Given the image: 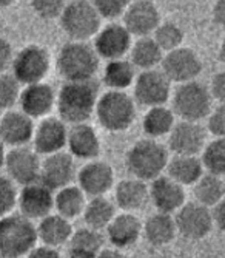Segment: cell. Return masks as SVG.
Wrapping results in <instances>:
<instances>
[{
  "label": "cell",
  "instance_id": "obj_1",
  "mask_svg": "<svg viewBox=\"0 0 225 258\" xmlns=\"http://www.w3.org/2000/svg\"><path fill=\"white\" fill-rule=\"evenodd\" d=\"M99 99L97 84L91 81L65 82L57 93L56 107L59 118L65 124H82L88 122L96 111Z\"/></svg>",
  "mask_w": 225,
  "mask_h": 258
},
{
  "label": "cell",
  "instance_id": "obj_2",
  "mask_svg": "<svg viewBox=\"0 0 225 258\" xmlns=\"http://www.w3.org/2000/svg\"><path fill=\"white\" fill-rule=\"evenodd\" d=\"M168 161V149L153 138H145L128 150L125 166L133 178L151 182L165 172Z\"/></svg>",
  "mask_w": 225,
  "mask_h": 258
},
{
  "label": "cell",
  "instance_id": "obj_3",
  "mask_svg": "<svg viewBox=\"0 0 225 258\" xmlns=\"http://www.w3.org/2000/svg\"><path fill=\"white\" fill-rule=\"evenodd\" d=\"M99 59L94 46L71 40L65 43L57 54V72L65 82L91 81L99 70Z\"/></svg>",
  "mask_w": 225,
  "mask_h": 258
},
{
  "label": "cell",
  "instance_id": "obj_4",
  "mask_svg": "<svg viewBox=\"0 0 225 258\" xmlns=\"http://www.w3.org/2000/svg\"><path fill=\"white\" fill-rule=\"evenodd\" d=\"M37 226L22 214L0 218V253L5 258H22L37 246Z\"/></svg>",
  "mask_w": 225,
  "mask_h": 258
},
{
  "label": "cell",
  "instance_id": "obj_5",
  "mask_svg": "<svg viewBox=\"0 0 225 258\" xmlns=\"http://www.w3.org/2000/svg\"><path fill=\"white\" fill-rule=\"evenodd\" d=\"M171 110L181 118V121L199 122L208 118V114L211 113L213 96L210 88L202 82L190 81L177 84L171 95Z\"/></svg>",
  "mask_w": 225,
  "mask_h": 258
},
{
  "label": "cell",
  "instance_id": "obj_6",
  "mask_svg": "<svg viewBox=\"0 0 225 258\" xmlns=\"http://www.w3.org/2000/svg\"><path fill=\"white\" fill-rule=\"evenodd\" d=\"M96 116L105 130L125 132L136 119V101L125 91L108 90L97 99Z\"/></svg>",
  "mask_w": 225,
  "mask_h": 258
},
{
  "label": "cell",
  "instance_id": "obj_7",
  "mask_svg": "<svg viewBox=\"0 0 225 258\" xmlns=\"http://www.w3.org/2000/svg\"><path fill=\"white\" fill-rule=\"evenodd\" d=\"M59 19L63 33L79 42H86L88 39L94 37L102 28V16L88 0H71L65 5Z\"/></svg>",
  "mask_w": 225,
  "mask_h": 258
},
{
  "label": "cell",
  "instance_id": "obj_8",
  "mask_svg": "<svg viewBox=\"0 0 225 258\" xmlns=\"http://www.w3.org/2000/svg\"><path fill=\"white\" fill-rule=\"evenodd\" d=\"M50 53L40 45H27L14 54L11 68L13 76L20 85H31L42 82L50 72Z\"/></svg>",
  "mask_w": 225,
  "mask_h": 258
},
{
  "label": "cell",
  "instance_id": "obj_9",
  "mask_svg": "<svg viewBox=\"0 0 225 258\" xmlns=\"http://www.w3.org/2000/svg\"><path fill=\"white\" fill-rule=\"evenodd\" d=\"M174 221L177 233H181L184 238L193 241L207 238L214 227L211 209L197 201L185 203L176 212Z\"/></svg>",
  "mask_w": 225,
  "mask_h": 258
},
{
  "label": "cell",
  "instance_id": "obj_10",
  "mask_svg": "<svg viewBox=\"0 0 225 258\" xmlns=\"http://www.w3.org/2000/svg\"><path fill=\"white\" fill-rule=\"evenodd\" d=\"M134 87V101L144 107L165 105L171 98V81L162 70H144L136 76Z\"/></svg>",
  "mask_w": 225,
  "mask_h": 258
},
{
  "label": "cell",
  "instance_id": "obj_11",
  "mask_svg": "<svg viewBox=\"0 0 225 258\" xmlns=\"http://www.w3.org/2000/svg\"><path fill=\"white\" fill-rule=\"evenodd\" d=\"M161 65L162 72L171 81V84L196 81L204 68L199 54L193 48H185V46H179L173 51L165 53Z\"/></svg>",
  "mask_w": 225,
  "mask_h": 258
},
{
  "label": "cell",
  "instance_id": "obj_12",
  "mask_svg": "<svg viewBox=\"0 0 225 258\" xmlns=\"http://www.w3.org/2000/svg\"><path fill=\"white\" fill-rule=\"evenodd\" d=\"M40 167L42 161L39 159V153L34 149L22 146L13 147L7 153L5 169L14 184L24 187L37 182L40 179Z\"/></svg>",
  "mask_w": 225,
  "mask_h": 258
},
{
  "label": "cell",
  "instance_id": "obj_13",
  "mask_svg": "<svg viewBox=\"0 0 225 258\" xmlns=\"http://www.w3.org/2000/svg\"><path fill=\"white\" fill-rule=\"evenodd\" d=\"M207 132L199 122L179 121L168 133V149L174 155L197 156L205 147Z\"/></svg>",
  "mask_w": 225,
  "mask_h": 258
},
{
  "label": "cell",
  "instance_id": "obj_14",
  "mask_svg": "<svg viewBox=\"0 0 225 258\" xmlns=\"http://www.w3.org/2000/svg\"><path fill=\"white\" fill-rule=\"evenodd\" d=\"M54 190L37 181L22 187L17 198L20 214L30 220H42L54 209Z\"/></svg>",
  "mask_w": 225,
  "mask_h": 258
},
{
  "label": "cell",
  "instance_id": "obj_15",
  "mask_svg": "<svg viewBox=\"0 0 225 258\" xmlns=\"http://www.w3.org/2000/svg\"><path fill=\"white\" fill-rule=\"evenodd\" d=\"M159 23V8L151 0H133L124 13V27L136 37L151 36Z\"/></svg>",
  "mask_w": 225,
  "mask_h": 258
},
{
  "label": "cell",
  "instance_id": "obj_16",
  "mask_svg": "<svg viewBox=\"0 0 225 258\" xmlns=\"http://www.w3.org/2000/svg\"><path fill=\"white\" fill-rule=\"evenodd\" d=\"M131 34L121 23H108L94 36V50L105 60L122 59L131 50Z\"/></svg>",
  "mask_w": 225,
  "mask_h": 258
},
{
  "label": "cell",
  "instance_id": "obj_17",
  "mask_svg": "<svg viewBox=\"0 0 225 258\" xmlns=\"http://www.w3.org/2000/svg\"><path fill=\"white\" fill-rule=\"evenodd\" d=\"M77 185L86 197L106 195L115 185V170L105 161L91 159L79 170Z\"/></svg>",
  "mask_w": 225,
  "mask_h": 258
},
{
  "label": "cell",
  "instance_id": "obj_18",
  "mask_svg": "<svg viewBox=\"0 0 225 258\" xmlns=\"http://www.w3.org/2000/svg\"><path fill=\"white\" fill-rule=\"evenodd\" d=\"M76 178V164L71 153L57 152L48 155L42 161L40 182H43L51 190H59L73 182Z\"/></svg>",
  "mask_w": 225,
  "mask_h": 258
},
{
  "label": "cell",
  "instance_id": "obj_19",
  "mask_svg": "<svg viewBox=\"0 0 225 258\" xmlns=\"http://www.w3.org/2000/svg\"><path fill=\"white\" fill-rule=\"evenodd\" d=\"M34 119L22 110H7L0 114V141L10 147L27 146L34 136Z\"/></svg>",
  "mask_w": 225,
  "mask_h": 258
},
{
  "label": "cell",
  "instance_id": "obj_20",
  "mask_svg": "<svg viewBox=\"0 0 225 258\" xmlns=\"http://www.w3.org/2000/svg\"><path fill=\"white\" fill-rule=\"evenodd\" d=\"M184 185L171 179L168 175H161L150 184V201L156 207L157 212L176 214L185 201Z\"/></svg>",
  "mask_w": 225,
  "mask_h": 258
},
{
  "label": "cell",
  "instance_id": "obj_21",
  "mask_svg": "<svg viewBox=\"0 0 225 258\" xmlns=\"http://www.w3.org/2000/svg\"><path fill=\"white\" fill-rule=\"evenodd\" d=\"M68 128L60 118H43L34 130L33 143L39 155H53L66 147Z\"/></svg>",
  "mask_w": 225,
  "mask_h": 258
},
{
  "label": "cell",
  "instance_id": "obj_22",
  "mask_svg": "<svg viewBox=\"0 0 225 258\" xmlns=\"http://www.w3.org/2000/svg\"><path fill=\"white\" fill-rule=\"evenodd\" d=\"M57 95L54 93L53 87L42 82L25 85V88L20 91V110L27 113L30 118H47L51 110L56 105Z\"/></svg>",
  "mask_w": 225,
  "mask_h": 258
},
{
  "label": "cell",
  "instance_id": "obj_23",
  "mask_svg": "<svg viewBox=\"0 0 225 258\" xmlns=\"http://www.w3.org/2000/svg\"><path fill=\"white\" fill-rule=\"evenodd\" d=\"M66 147H68L73 158L91 161L97 159L100 155V139L93 125L86 122L74 124L68 128Z\"/></svg>",
  "mask_w": 225,
  "mask_h": 258
},
{
  "label": "cell",
  "instance_id": "obj_24",
  "mask_svg": "<svg viewBox=\"0 0 225 258\" xmlns=\"http://www.w3.org/2000/svg\"><path fill=\"white\" fill-rule=\"evenodd\" d=\"M142 223L133 212H122L106 227V238L113 247L125 249L136 244L142 235Z\"/></svg>",
  "mask_w": 225,
  "mask_h": 258
},
{
  "label": "cell",
  "instance_id": "obj_25",
  "mask_svg": "<svg viewBox=\"0 0 225 258\" xmlns=\"http://www.w3.org/2000/svg\"><path fill=\"white\" fill-rule=\"evenodd\" d=\"M150 201V185L138 178L121 181L115 189V203L124 212H136Z\"/></svg>",
  "mask_w": 225,
  "mask_h": 258
},
{
  "label": "cell",
  "instance_id": "obj_26",
  "mask_svg": "<svg viewBox=\"0 0 225 258\" xmlns=\"http://www.w3.org/2000/svg\"><path fill=\"white\" fill-rule=\"evenodd\" d=\"M73 226L70 220L63 218L59 214H50L43 217L37 226V237L45 246L60 247L70 243L73 235Z\"/></svg>",
  "mask_w": 225,
  "mask_h": 258
},
{
  "label": "cell",
  "instance_id": "obj_27",
  "mask_svg": "<svg viewBox=\"0 0 225 258\" xmlns=\"http://www.w3.org/2000/svg\"><path fill=\"white\" fill-rule=\"evenodd\" d=\"M177 233L176 221L171 214L156 212L147 218L142 226V235L145 237L147 243L154 247H162L170 244Z\"/></svg>",
  "mask_w": 225,
  "mask_h": 258
},
{
  "label": "cell",
  "instance_id": "obj_28",
  "mask_svg": "<svg viewBox=\"0 0 225 258\" xmlns=\"http://www.w3.org/2000/svg\"><path fill=\"white\" fill-rule=\"evenodd\" d=\"M167 175L181 185H194L205 173L202 159L197 156L174 155L167 164Z\"/></svg>",
  "mask_w": 225,
  "mask_h": 258
},
{
  "label": "cell",
  "instance_id": "obj_29",
  "mask_svg": "<svg viewBox=\"0 0 225 258\" xmlns=\"http://www.w3.org/2000/svg\"><path fill=\"white\" fill-rule=\"evenodd\" d=\"M86 206V195L79 185H66L54 195V209L66 220L77 218L83 214Z\"/></svg>",
  "mask_w": 225,
  "mask_h": 258
},
{
  "label": "cell",
  "instance_id": "obj_30",
  "mask_svg": "<svg viewBox=\"0 0 225 258\" xmlns=\"http://www.w3.org/2000/svg\"><path fill=\"white\" fill-rule=\"evenodd\" d=\"M136 67L131 60L127 59H115L108 60L103 68V84L109 90L125 91L136 81Z\"/></svg>",
  "mask_w": 225,
  "mask_h": 258
},
{
  "label": "cell",
  "instance_id": "obj_31",
  "mask_svg": "<svg viewBox=\"0 0 225 258\" xmlns=\"http://www.w3.org/2000/svg\"><path fill=\"white\" fill-rule=\"evenodd\" d=\"M82 215L88 227L96 229V230H103L108 227L113 218L116 217V203L108 200L105 195L93 197L89 201H86V206Z\"/></svg>",
  "mask_w": 225,
  "mask_h": 258
},
{
  "label": "cell",
  "instance_id": "obj_32",
  "mask_svg": "<svg viewBox=\"0 0 225 258\" xmlns=\"http://www.w3.org/2000/svg\"><path fill=\"white\" fill-rule=\"evenodd\" d=\"M174 116H176L174 111L165 105L150 107L142 119L144 133L153 139H157L165 135L168 136V133L171 132V128L176 124Z\"/></svg>",
  "mask_w": 225,
  "mask_h": 258
},
{
  "label": "cell",
  "instance_id": "obj_33",
  "mask_svg": "<svg viewBox=\"0 0 225 258\" xmlns=\"http://www.w3.org/2000/svg\"><path fill=\"white\" fill-rule=\"evenodd\" d=\"M131 62L136 68L144 70H151L161 65L164 59V51L161 46L156 43L153 36H145L139 37L136 42L131 45Z\"/></svg>",
  "mask_w": 225,
  "mask_h": 258
},
{
  "label": "cell",
  "instance_id": "obj_34",
  "mask_svg": "<svg viewBox=\"0 0 225 258\" xmlns=\"http://www.w3.org/2000/svg\"><path fill=\"white\" fill-rule=\"evenodd\" d=\"M193 194L197 203L211 209L225 197V179L223 176L207 172L193 185Z\"/></svg>",
  "mask_w": 225,
  "mask_h": 258
},
{
  "label": "cell",
  "instance_id": "obj_35",
  "mask_svg": "<svg viewBox=\"0 0 225 258\" xmlns=\"http://www.w3.org/2000/svg\"><path fill=\"white\" fill-rule=\"evenodd\" d=\"M200 159L208 173L225 176V138H214L205 144Z\"/></svg>",
  "mask_w": 225,
  "mask_h": 258
},
{
  "label": "cell",
  "instance_id": "obj_36",
  "mask_svg": "<svg viewBox=\"0 0 225 258\" xmlns=\"http://www.w3.org/2000/svg\"><path fill=\"white\" fill-rule=\"evenodd\" d=\"M103 235L100 230L91 229V227H82L76 232H73L71 240H70V250H82L88 253L97 255L100 249L103 247Z\"/></svg>",
  "mask_w": 225,
  "mask_h": 258
},
{
  "label": "cell",
  "instance_id": "obj_37",
  "mask_svg": "<svg viewBox=\"0 0 225 258\" xmlns=\"http://www.w3.org/2000/svg\"><path fill=\"white\" fill-rule=\"evenodd\" d=\"M153 39L161 46L164 53L173 51L179 46H182L184 42V31L174 22H161L153 33Z\"/></svg>",
  "mask_w": 225,
  "mask_h": 258
},
{
  "label": "cell",
  "instance_id": "obj_38",
  "mask_svg": "<svg viewBox=\"0 0 225 258\" xmlns=\"http://www.w3.org/2000/svg\"><path fill=\"white\" fill-rule=\"evenodd\" d=\"M20 91V82L13 75H0V111L11 110L19 102Z\"/></svg>",
  "mask_w": 225,
  "mask_h": 258
},
{
  "label": "cell",
  "instance_id": "obj_39",
  "mask_svg": "<svg viewBox=\"0 0 225 258\" xmlns=\"http://www.w3.org/2000/svg\"><path fill=\"white\" fill-rule=\"evenodd\" d=\"M17 189L11 178L7 175H0V218L11 214L17 206Z\"/></svg>",
  "mask_w": 225,
  "mask_h": 258
},
{
  "label": "cell",
  "instance_id": "obj_40",
  "mask_svg": "<svg viewBox=\"0 0 225 258\" xmlns=\"http://www.w3.org/2000/svg\"><path fill=\"white\" fill-rule=\"evenodd\" d=\"M65 5V0H31L34 13L43 20H53L60 17Z\"/></svg>",
  "mask_w": 225,
  "mask_h": 258
},
{
  "label": "cell",
  "instance_id": "obj_41",
  "mask_svg": "<svg viewBox=\"0 0 225 258\" xmlns=\"http://www.w3.org/2000/svg\"><path fill=\"white\" fill-rule=\"evenodd\" d=\"M131 2L133 0H91L97 13L105 19H116L124 16Z\"/></svg>",
  "mask_w": 225,
  "mask_h": 258
},
{
  "label": "cell",
  "instance_id": "obj_42",
  "mask_svg": "<svg viewBox=\"0 0 225 258\" xmlns=\"http://www.w3.org/2000/svg\"><path fill=\"white\" fill-rule=\"evenodd\" d=\"M208 132L216 138H225V104H219L210 114L207 122Z\"/></svg>",
  "mask_w": 225,
  "mask_h": 258
},
{
  "label": "cell",
  "instance_id": "obj_43",
  "mask_svg": "<svg viewBox=\"0 0 225 258\" xmlns=\"http://www.w3.org/2000/svg\"><path fill=\"white\" fill-rule=\"evenodd\" d=\"M210 91H211L213 99L219 101V104H225V70L217 72L213 76Z\"/></svg>",
  "mask_w": 225,
  "mask_h": 258
},
{
  "label": "cell",
  "instance_id": "obj_44",
  "mask_svg": "<svg viewBox=\"0 0 225 258\" xmlns=\"http://www.w3.org/2000/svg\"><path fill=\"white\" fill-rule=\"evenodd\" d=\"M13 59H14V51L11 43L5 37H0V75L7 73V70L13 63Z\"/></svg>",
  "mask_w": 225,
  "mask_h": 258
},
{
  "label": "cell",
  "instance_id": "obj_45",
  "mask_svg": "<svg viewBox=\"0 0 225 258\" xmlns=\"http://www.w3.org/2000/svg\"><path fill=\"white\" fill-rule=\"evenodd\" d=\"M27 258H62V256H60V253H59V250L56 247L42 244V246H34L28 252Z\"/></svg>",
  "mask_w": 225,
  "mask_h": 258
},
{
  "label": "cell",
  "instance_id": "obj_46",
  "mask_svg": "<svg viewBox=\"0 0 225 258\" xmlns=\"http://www.w3.org/2000/svg\"><path fill=\"white\" fill-rule=\"evenodd\" d=\"M211 215H213L214 226L220 232H225V197L216 206L211 207Z\"/></svg>",
  "mask_w": 225,
  "mask_h": 258
},
{
  "label": "cell",
  "instance_id": "obj_47",
  "mask_svg": "<svg viewBox=\"0 0 225 258\" xmlns=\"http://www.w3.org/2000/svg\"><path fill=\"white\" fill-rule=\"evenodd\" d=\"M213 20L216 25L225 30V0H216V4L211 11Z\"/></svg>",
  "mask_w": 225,
  "mask_h": 258
},
{
  "label": "cell",
  "instance_id": "obj_48",
  "mask_svg": "<svg viewBox=\"0 0 225 258\" xmlns=\"http://www.w3.org/2000/svg\"><path fill=\"white\" fill-rule=\"evenodd\" d=\"M96 258H128L125 252L119 247H108V249H100V252L96 255Z\"/></svg>",
  "mask_w": 225,
  "mask_h": 258
},
{
  "label": "cell",
  "instance_id": "obj_49",
  "mask_svg": "<svg viewBox=\"0 0 225 258\" xmlns=\"http://www.w3.org/2000/svg\"><path fill=\"white\" fill-rule=\"evenodd\" d=\"M68 258H96V255L88 253V252H82V250H70Z\"/></svg>",
  "mask_w": 225,
  "mask_h": 258
},
{
  "label": "cell",
  "instance_id": "obj_50",
  "mask_svg": "<svg viewBox=\"0 0 225 258\" xmlns=\"http://www.w3.org/2000/svg\"><path fill=\"white\" fill-rule=\"evenodd\" d=\"M7 150H5V144L0 141V169L5 167V159H7Z\"/></svg>",
  "mask_w": 225,
  "mask_h": 258
},
{
  "label": "cell",
  "instance_id": "obj_51",
  "mask_svg": "<svg viewBox=\"0 0 225 258\" xmlns=\"http://www.w3.org/2000/svg\"><path fill=\"white\" fill-rule=\"evenodd\" d=\"M219 60L225 65V37L222 39V42L219 45Z\"/></svg>",
  "mask_w": 225,
  "mask_h": 258
},
{
  "label": "cell",
  "instance_id": "obj_52",
  "mask_svg": "<svg viewBox=\"0 0 225 258\" xmlns=\"http://www.w3.org/2000/svg\"><path fill=\"white\" fill-rule=\"evenodd\" d=\"M16 2H17V0H0V8H10Z\"/></svg>",
  "mask_w": 225,
  "mask_h": 258
},
{
  "label": "cell",
  "instance_id": "obj_53",
  "mask_svg": "<svg viewBox=\"0 0 225 258\" xmlns=\"http://www.w3.org/2000/svg\"><path fill=\"white\" fill-rule=\"evenodd\" d=\"M0 258H5V256H4V255H2V253H0Z\"/></svg>",
  "mask_w": 225,
  "mask_h": 258
},
{
  "label": "cell",
  "instance_id": "obj_54",
  "mask_svg": "<svg viewBox=\"0 0 225 258\" xmlns=\"http://www.w3.org/2000/svg\"><path fill=\"white\" fill-rule=\"evenodd\" d=\"M0 114H2V111H0Z\"/></svg>",
  "mask_w": 225,
  "mask_h": 258
}]
</instances>
